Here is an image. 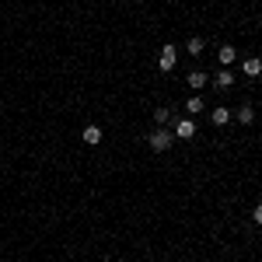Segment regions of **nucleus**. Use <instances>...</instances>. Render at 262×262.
Returning <instances> with one entry per match:
<instances>
[{
  "label": "nucleus",
  "instance_id": "9",
  "mask_svg": "<svg viewBox=\"0 0 262 262\" xmlns=\"http://www.w3.org/2000/svg\"><path fill=\"white\" fill-rule=\"evenodd\" d=\"M185 81H189V88H192V91H200V88H206V81H210V77H206L203 70H192Z\"/></svg>",
  "mask_w": 262,
  "mask_h": 262
},
{
  "label": "nucleus",
  "instance_id": "2",
  "mask_svg": "<svg viewBox=\"0 0 262 262\" xmlns=\"http://www.w3.org/2000/svg\"><path fill=\"white\" fill-rule=\"evenodd\" d=\"M175 63H179V49L168 42V46L161 49V56H158V67H161L164 74H171V70H175Z\"/></svg>",
  "mask_w": 262,
  "mask_h": 262
},
{
  "label": "nucleus",
  "instance_id": "11",
  "mask_svg": "<svg viewBox=\"0 0 262 262\" xmlns=\"http://www.w3.org/2000/svg\"><path fill=\"white\" fill-rule=\"evenodd\" d=\"M154 122H158V126H168V122H171V108H168V105H158V108H154Z\"/></svg>",
  "mask_w": 262,
  "mask_h": 262
},
{
  "label": "nucleus",
  "instance_id": "12",
  "mask_svg": "<svg viewBox=\"0 0 262 262\" xmlns=\"http://www.w3.org/2000/svg\"><path fill=\"white\" fill-rule=\"evenodd\" d=\"M203 49H206V46H203V39H200V35H192V39L185 42V53H189V56H200Z\"/></svg>",
  "mask_w": 262,
  "mask_h": 262
},
{
  "label": "nucleus",
  "instance_id": "14",
  "mask_svg": "<svg viewBox=\"0 0 262 262\" xmlns=\"http://www.w3.org/2000/svg\"><path fill=\"white\" fill-rule=\"evenodd\" d=\"M252 221H255V224H262V203L255 206V210H252Z\"/></svg>",
  "mask_w": 262,
  "mask_h": 262
},
{
  "label": "nucleus",
  "instance_id": "5",
  "mask_svg": "<svg viewBox=\"0 0 262 262\" xmlns=\"http://www.w3.org/2000/svg\"><path fill=\"white\" fill-rule=\"evenodd\" d=\"M203 108H206V101L200 98V91H192V95L185 98V112H189V116H200Z\"/></svg>",
  "mask_w": 262,
  "mask_h": 262
},
{
  "label": "nucleus",
  "instance_id": "1",
  "mask_svg": "<svg viewBox=\"0 0 262 262\" xmlns=\"http://www.w3.org/2000/svg\"><path fill=\"white\" fill-rule=\"evenodd\" d=\"M147 143H150V150H168L171 143H175V133H168V126H158L154 133H147Z\"/></svg>",
  "mask_w": 262,
  "mask_h": 262
},
{
  "label": "nucleus",
  "instance_id": "4",
  "mask_svg": "<svg viewBox=\"0 0 262 262\" xmlns=\"http://www.w3.org/2000/svg\"><path fill=\"white\" fill-rule=\"evenodd\" d=\"M231 84H234V74H231L227 67H221V74H213V88H217V91H227Z\"/></svg>",
  "mask_w": 262,
  "mask_h": 262
},
{
  "label": "nucleus",
  "instance_id": "7",
  "mask_svg": "<svg viewBox=\"0 0 262 262\" xmlns=\"http://www.w3.org/2000/svg\"><path fill=\"white\" fill-rule=\"evenodd\" d=\"M210 122H213V126H227V122H231V108H227V105H217V108L210 112Z\"/></svg>",
  "mask_w": 262,
  "mask_h": 262
},
{
  "label": "nucleus",
  "instance_id": "6",
  "mask_svg": "<svg viewBox=\"0 0 262 262\" xmlns=\"http://www.w3.org/2000/svg\"><path fill=\"white\" fill-rule=\"evenodd\" d=\"M242 74H245V77H259V74H262V60H259V56H248V60L242 63Z\"/></svg>",
  "mask_w": 262,
  "mask_h": 262
},
{
  "label": "nucleus",
  "instance_id": "3",
  "mask_svg": "<svg viewBox=\"0 0 262 262\" xmlns=\"http://www.w3.org/2000/svg\"><path fill=\"white\" fill-rule=\"evenodd\" d=\"M192 137H196V122L182 119L179 126H175V140H192Z\"/></svg>",
  "mask_w": 262,
  "mask_h": 262
},
{
  "label": "nucleus",
  "instance_id": "13",
  "mask_svg": "<svg viewBox=\"0 0 262 262\" xmlns=\"http://www.w3.org/2000/svg\"><path fill=\"white\" fill-rule=\"evenodd\" d=\"M238 122L252 126V122H255V108H252V105H242V108H238Z\"/></svg>",
  "mask_w": 262,
  "mask_h": 262
},
{
  "label": "nucleus",
  "instance_id": "10",
  "mask_svg": "<svg viewBox=\"0 0 262 262\" xmlns=\"http://www.w3.org/2000/svg\"><path fill=\"white\" fill-rule=\"evenodd\" d=\"M84 143H91V147L101 143V126H95V122H91V126H84Z\"/></svg>",
  "mask_w": 262,
  "mask_h": 262
},
{
  "label": "nucleus",
  "instance_id": "8",
  "mask_svg": "<svg viewBox=\"0 0 262 262\" xmlns=\"http://www.w3.org/2000/svg\"><path fill=\"white\" fill-rule=\"evenodd\" d=\"M217 60H221V67H231V63L238 60V49L234 46H224L221 53H217Z\"/></svg>",
  "mask_w": 262,
  "mask_h": 262
}]
</instances>
